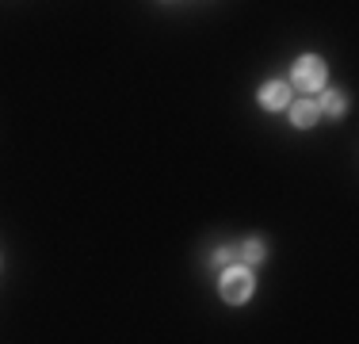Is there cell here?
Listing matches in <instances>:
<instances>
[{
    "mask_svg": "<svg viewBox=\"0 0 359 344\" xmlns=\"http://www.w3.org/2000/svg\"><path fill=\"white\" fill-rule=\"evenodd\" d=\"M290 81H294L298 92H318L321 84H325V62H321V58H313V54L298 58V62H294V73H290Z\"/></svg>",
    "mask_w": 359,
    "mask_h": 344,
    "instance_id": "1",
    "label": "cell"
},
{
    "mask_svg": "<svg viewBox=\"0 0 359 344\" xmlns=\"http://www.w3.org/2000/svg\"><path fill=\"white\" fill-rule=\"evenodd\" d=\"M218 287H222V298H226V303H245V298L252 295V275H249V268H226Z\"/></svg>",
    "mask_w": 359,
    "mask_h": 344,
    "instance_id": "2",
    "label": "cell"
},
{
    "mask_svg": "<svg viewBox=\"0 0 359 344\" xmlns=\"http://www.w3.org/2000/svg\"><path fill=\"white\" fill-rule=\"evenodd\" d=\"M260 103L268 111H279V107H287L290 103V84H283V81H268L260 88Z\"/></svg>",
    "mask_w": 359,
    "mask_h": 344,
    "instance_id": "3",
    "label": "cell"
},
{
    "mask_svg": "<svg viewBox=\"0 0 359 344\" xmlns=\"http://www.w3.org/2000/svg\"><path fill=\"white\" fill-rule=\"evenodd\" d=\"M287 107H290V123L302 126V131H306V126H313V123H318V115H321L313 100H298V103H287Z\"/></svg>",
    "mask_w": 359,
    "mask_h": 344,
    "instance_id": "4",
    "label": "cell"
},
{
    "mask_svg": "<svg viewBox=\"0 0 359 344\" xmlns=\"http://www.w3.org/2000/svg\"><path fill=\"white\" fill-rule=\"evenodd\" d=\"M318 111H329V115H344V96H340V92H325L321 103H318Z\"/></svg>",
    "mask_w": 359,
    "mask_h": 344,
    "instance_id": "5",
    "label": "cell"
},
{
    "mask_svg": "<svg viewBox=\"0 0 359 344\" xmlns=\"http://www.w3.org/2000/svg\"><path fill=\"white\" fill-rule=\"evenodd\" d=\"M241 256H245L249 264H260V260H264V241H260V237H249V241L241 245Z\"/></svg>",
    "mask_w": 359,
    "mask_h": 344,
    "instance_id": "6",
    "label": "cell"
},
{
    "mask_svg": "<svg viewBox=\"0 0 359 344\" xmlns=\"http://www.w3.org/2000/svg\"><path fill=\"white\" fill-rule=\"evenodd\" d=\"M215 260H218V264H229V260H233V249H218Z\"/></svg>",
    "mask_w": 359,
    "mask_h": 344,
    "instance_id": "7",
    "label": "cell"
}]
</instances>
